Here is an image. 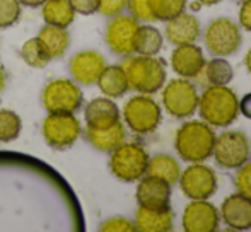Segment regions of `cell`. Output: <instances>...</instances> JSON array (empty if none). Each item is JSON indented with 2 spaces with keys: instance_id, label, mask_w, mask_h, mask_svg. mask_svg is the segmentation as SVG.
Masks as SVG:
<instances>
[{
  "instance_id": "obj_13",
  "label": "cell",
  "mask_w": 251,
  "mask_h": 232,
  "mask_svg": "<svg viewBox=\"0 0 251 232\" xmlns=\"http://www.w3.org/2000/svg\"><path fill=\"white\" fill-rule=\"evenodd\" d=\"M217 209L207 200H193L183 212V229L186 232H214L219 227Z\"/></svg>"
},
{
  "instance_id": "obj_9",
  "label": "cell",
  "mask_w": 251,
  "mask_h": 232,
  "mask_svg": "<svg viewBox=\"0 0 251 232\" xmlns=\"http://www.w3.org/2000/svg\"><path fill=\"white\" fill-rule=\"evenodd\" d=\"M43 104L48 113H75L82 104V93L70 79H55L45 87Z\"/></svg>"
},
{
  "instance_id": "obj_26",
  "label": "cell",
  "mask_w": 251,
  "mask_h": 232,
  "mask_svg": "<svg viewBox=\"0 0 251 232\" xmlns=\"http://www.w3.org/2000/svg\"><path fill=\"white\" fill-rule=\"evenodd\" d=\"M41 16H43L47 24L58 26V27H67L74 23L75 10L72 9L69 0H47V2L43 3Z\"/></svg>"
},
{
  "instance_id": "obj_43",
  "label": "cell",
  "mask_w": 251,
  "mask_h": 232,
  "mask_svg": "<svg viewBox=\"0 0 251 232\" xmlns=\"http://www.w3.org/2000/svg\"><path fill=\"white\" fill-rule=\"evenodd\" d=\"M236 2H245V0H236Z\"/></svg>"
},
{
  "instance_id": "obj_25",
  "label": "cell",
  "mask_w": 251,
  "mask_h": 232,
  "mask_svg": "<svg viewBox=\"0 0 251 232\" xmlns=\"http://www.w3.org/2000/svg\"><path fill=\"white\" fill-rule=\"evenodd\" d=\"M200 75H203V82L207 86H227L234 77V70L224 57H215L205 62Z\"/></svg>"
},
{
  "instance_id": "obj_41",
  "label": "cell",
  "mask_w": 251,
  "mask_h": 232,
  "mask_svg": "<svg viewBox=\"0 0 251 232\" xmlns=\"http://www.w3.org/2000/svg\"><path fill=\"white\" fill-rule=\"evenodd\" d=\"M199 3H201V5H215V3L222 2V0H197Z\"/></svg>"
},
{
  "instance_id": "obj_36",
  "label": "cell",
  "mask_w": 251,
  "mask_h": 232,
  "mask_svg": "<svg viewBox=\"0 0 251 232\" xmlns=\"http://www.w3.org/2000/svg\"><path fill=\"white\" fill-rule=\"evenodd\" d=\"M72 9L75 12L82 14V16H89V14L98 12V5H100V0H69Z\"/></svg>"
},
{
  "instance_id": "obj_42",
  "label": "cell",
  "mask_w": 251,
  "mask_h": 232,
  "mask_svg": "<svg viewBox=\"0 0 251 232\" xmlns=\"http://www.w3.org/2000/svg\"><path fill=\"white\" fill-rule=\"evenodd\" d=\"M3 86H5V72H3V69L0 67V91L3 89Z\"/></svg>"
},
{
  "instance_id": "obj_19",
  "label": "cell",
  "mask_w": 251,
  "mask_h": 232,
  "mask_svg": "<svg viewBox=\"0 0 251 232\" xmlns=\"http://www.w3.org/2000/svg\"><path fill=\"white\" fill-rule=\"evenodd\" d=\"M133 226H135V231L140 232H169L175 227V213H173L171 207L164 210L139 207Z\"/></svg>"
},
{
  "instance_id": "obj_5",
  "label": "cell",
  "mask_w": 251,
  "mask_h": 232,
  "mask_svg": "<svg viewBox=\"0 0 251 232\" xmlns=\"http://www.w3.org/2000/svg\"><path fill=\"white\" fill-rule=\"evenodd\" d=\"M125 123L137 135H149L155 132L162 121L161 106L151 97V94H139L126 101L123 108Z\"/></svg>"
},
{
  "instance_id": "obj_32",
  "label": "cell",
  "mask_w": 251,
  "mask_h": 232,
  "mask_svg": "<svg viewBox=\"0 0 251 232\" xmlns=\"http://www.w3.org/2000/svg\"><path fill=\"white\" fill-rule=\"evenodd\" d=\"M238 173H236L234 183H236V189L241 195L248 196L251 200V162H245L241 167H238Z\"/></svg>"
},
{
  "instance_id": "obj_29",
  "label": "cell",
  "mask_w": 251,
  "mask_h": 232,
  "mask_svg": "<svg viewBox=\"0 0 251 232\" xmlns=\"http://www.w3.org/2000/svg\"><path fill=\"white\" fill-rule=\"evenodd\" d=\"M21 57H23L24 62L27 63L33 69H43L50 63V57L45 51V48L41 46V43L38 41V38H33V40L26 41L21 48Z\"/></svg>"
},
{
  "instance_id": "obj_4",
  "label": "cell",
  "mask_w": 251,
  "mask_h": 232,
  "mask_svg": "<svg viewBox=\"0 0 251 232\" xmlns=\"http://www.w3.org/2000/svg\"><path fill=\"white\" fill-rule=\"evenodd\" d=\"M149 154L140 143L123 142L111 150L109 156V169L123 183L139 181L146 176Z\"/></svg>"
},
{
  "instance_id": "obj_14",
  "label": "cell",
  "mask_w": 251,
  "mask_h": 232,
  "mask_svg": "<svg viewBox=\"0 0 251 232\" xmlns=\"http://www.w3.org/2000/svg\"><path fill=\"white\" fill-rule=\"evenodd\" d=\"M137 202L139 207L152 210L169 209L171 202V185L154 176H146L137 188Z\"/></svg>"
},
{
  "instance_id": "obj_33",
  "label": "cell",
  "mask_w": 251,
  "mask_h": 232,
  "mask_svg": "<svg viewBox=\"0 0 251 232\" xmlns=\"http://www.w3.org/2000/svg\"><path fill=\"white\" fill-rule=\"evenodd\" d=\"M126 7H128L130 14H132L137 21H146V23L154 21L151 7H149V0H128Z\"/></svg>"
},
{
  "instance_id": "obj_1",
  "label": "cell",
  "mask_w": 251,
  "mask_h": 232,
  "mask_svg": "<svg viewBox=\"0 0 251 232\" xmlns=\"http://www.w3.org/2000/svg\"><path fill=\"white\" fill-rule=\"evenodd\" d=\"M199 110L205 123L224 128L238 119L239 99L227 86H207L199 97Z\"/></svg>"
},
{
  "instance_id": "obj_10",
  "label": "cell",
  "mask_w": 251,
  "mask_h": 232,
  "mask_svg": "<svg viewBox=\"0 0 251 232\" xmlns=\"http://www.w3.org/2000/svg\"><path fill=\"white\" fill-rule=\"evenodd\" d=\"M80 121L74 113H50L45 118L41 132L47 143L53 149L65 150L77 142L80 135Z\"/></svg>"
},
{
  "instance_id": "obj_34",
  "label": "cell",
  "mask_w": 251,
  "mask_h": 232,
  "mask_svg": "<svg viewBox=\"0 0 251 232\" xmlns=\"http://www.w3.org/2000/svg\"><path fill=\"white\" fill-rule=\"evenodd\" d=\"M126 3H128V0H100L98 12H101L106 17L120 16L126 9Z\"/></svg>"
},
{
  "instance_id": "obj_39",
  "label": "cell",
  "mask_w": 251,
  "mask_h": 232,
  "mask_svg": "<svg viewBox=\"0 0 251 232\" xmlns=\"http://www.w3.org/2000/svg\"><path fill=\"white\" fill-rule=\"evenodd\" d=\"M45 2H47V0H19V3L27 5V7H40V5H43Z\"/></svg>"
},
{
  "instance_id": "obj_31",
  "label": "cell",
  "mask_w": 251,
  "mask_h": 232,
  "mask_svg": "<svg viewBox=\"0 0 251 232\" xmlns=\"http://www.w3.org/2000/svg\"><path fill=\"white\" fill-rule=\"evenodd\" d=\"M21 16L19 0H0V27H9Z\"/></svg>"
},
{
  "instance_id": "obj_20",
  "label": "cell",
  "mask_w": 251,
  "mask_h": 232,
  "mask_svg": "<svg viewBox=\"0 0 251 232\" xmlns=\"http://www.w3.org/2000/svg\"><path fill=\"white\" fill-rule=\"evenodd\" d=\"M120 121V110L111 97H96L86 106V123L91 128H108Z\"/></svg>"
},
{
  "instance_id": "obj_21",
  "label": "cell",
  "mask_w": 251,
  "mask_h": 232,
  "mask_svg": "<svg viewBox=\"0 0 251 232\" xmlns=\"http://www.w3.org/2000/svg\"><path fill=\"white\" fill-rule=\"evenodd\" d=\"M125 137L126 132L122 121L115 123L108 128H91V126H87L86 130L87 142L101 152H111L120 143L125 142Z\"/></svg>"
},
{
  "instance_id": "obj_16",
  "label": "cell",
  "mask_w": 251,
  "mask_h": 232,
  "mask_svg": "<svg viewBox=\"0 0 251 232\" xmlns=\"http://www.w3.org/2000/svg\"><path fill=\"white\" fill-rule=\"evenodd\" d=\"M205 65L203 51L195 43L179 45L171 53V67L183 79H197Z\"/></svg>"
},
{
  "instance_id": "obj_40",
  "label": "cell",
  "mask_w": 251,
  "mask_h": 232,
  "mask_svg": "<svg viewBox=\"0 0 251 232\" xmlns=\"http://www.w3.org/2000/svg\"><path fill=\"white\" fill-rule=\"evenodd\" d=\"M245 65H246V70L251 73V48L248 50V53H246V57H245Z\"/></svg>"
},
{
  "instance_id": "obj_35",
  "label": "cell",
  "mask_w": 251,
  "mask_h": 232,
  "mask_svg": "<svg viewBox=\"0 0 251 232\" xmlns=\"http://www.w3.org/2000/svg\"><path fill=\"white\" fill-rule=\"evenodd\" d=\"M101 231L104 232H132L135 231V226L125 217H113V219L106 220L101 226Z\"/></svg>"
},
{
  "instance_id": "obj_23",
  "label": "cell",
  "mask_w": 251,
  "mask_h": 232,
  "mask_svg": "<svg viewBox=\"0 0 251 232\" xmlns=\"http://www.w3.org/2000/svg\"><path fill=\"white\" fill-rule=\"evenodd\" d=\"M38 41H40L41 46L45 48L48 57L60 58L67 51V48H69L70 36H69V33H67L65 27L47 24V26L40 31V34H38Z\"/></svg>"
},
{
  "instance_id": "obj_6",
  "label": "cell",
  "mask_w": 251,
  "mask_h": 232,
  "mask_svg": "<svg viewBox=\"0 0 251 232\" xmlns=\"http://www.w3.org/2000/svg\"><path fill=\"white\" fill-rule=\"evenodd\" d=\"M212 156L219 166L226 169H238L250 161L251 145L248 137L243 132H222L215 137Z\"/></svg>"
},
{
  "instance_id": "obj_11",
  "label": "cell",
  "mask_w": 251,
  "mask_h": 232,
  "mask_svg": "<svg viewBox=\"0 0 251 232\" xmlns=\"http://www.w3.org/2000/svg\"><path fill=\"white\" fill-rule=\"evenodd\" d=\"M140 24L133 16H115L106 26L104 40L113 53L130 57L135 53V38Z\"/></svg>"
},
{
  "instance_id": "obj_22",
  "label": "cell",
  "mask_w": 251,
  "mask_h": 232,
  "mask_svg": "<svg viewBox=\"0 0 251 232\" xmlns=\"http://www.w3.org/2000/svg\"><path fill=\"white\" fill-rule=\"evenodd\" d=\"M96 84L100 86L101 93L106 97H111V99L113 97L125 96V93L130 89L128 79H126V73L122 65L104 67V70H102Z\"/></svg>"
},
{
  "instance_id": "obj_18",
  "label": "cell",
  "mask_w": 251,
  "mask_h": 232,
  "mask_svg": "<svg viewBox=\"0 0 251 232\" xmlns=\"http://www.w3.org/2000/svg\"><path fill=\"white\" fill-rule=\"evenodd\" d=\"M200 36V23L192 14L181 12L166 23V38L175 46L195 43Z\"/></svg>"
},
{
  "instance_id": "obj_15",
  "label": "cell",
  "mask_w": 251,
  "mask_h": 232,
  "mask_svg": "<svg viewBox=\"0 0 251 232\" xmlns=\"http://www.w3.org/2000/svg\"><path fill=\"white\" fill-rule=\"evenodd\" d=\"M106 67L104 57L94 50L79 51L70 62V73L79 84L93 86L98 82L100 75Z\"/></svg>"
},
{
  "instance_id": "obj_38",
  "label": "cell",
  "mask_w": 251,
  "mask_h": 232,
  "mask_svg": "<svg viewBox=\"0 0 251 232\" xmlns=\"http://www.w3.org/2000/svg\"><path fill=\"white\" fill-rule=\"evenodd\" d=\"M239 113L251 119V94H246V96L239 101Z\"/></svg>"
},
{
  "instance_id": "obj_17",
  "label": "cell",
  "mask_w": 251,
  "mask_h": 232,
  "mask_svg": "<svg viewBox=\"0 0 251 232\" xmlns=\"http://www.w3.org/2000/svg\"><path fill=\"white\" fill-rule=\"evenodd\" d=\"M221 215L227 227L234 231L251 229V200L241 193L227 196L222 202Z\"/></svg>"
},
{
  "instance_id": "obj_3",
  "label": "cell",
  "mask_w": 251,
  "mask_h": 232,
  "mask_svg": "<svg viewBox=\"0 0 251 232\" xmlns=\"http://www.w3.org/2000/svg\"><path fill=\"white\" fill-rule=\"evenodd\" d=\"M123 70L128 79L130 89L140 94H154L164 86L166 82V67L155 57H132L130 55L122 63Z\"/></svg>"
},
{
  "instance_id": "obj_27",
  "label": "cell",
  "mask_w": 251,
  "mask_h": 232,
  "mask_svg": "<svg viewBox=\"0 0 251 232\" xmlns=\"http://www.w3.org/2000/svg\"><path fill=\"white\" fill-rule=\"evenodd\" d=\"M162 48V34L152 26H140L135 38V53L155 57Z\"/></svg>"
},
{
  "instance_id": "obj_8",
  "label": "cell",
  "mask_w": 251,
  "mask_h": 232,
  "mask_svg": "<svg viewBox=\"0 0 251 232\" xmlns=\"http://www.w3.org/2000/svg\"><path fill=\"white\" fill-rule=\"evenodd\" d=\"M162 104L175 118H188L199 110V93L190 79H173L162 91Z\"/></svg>"
},
{
  "instance_id": "obj_30",
  "label": "cell",
  "mask_w": 251,
  "mask_h": 232,
  "mask_svg": "<svg viewBox=\"0 0 251 232\" xmlns=\"http://www.w3.org/2000/svg\"><path fill=\"white\" fill-rule=\"evenodd\" d=\"M23 123L10 110H0V142H12L19 137Z\"/></svg>"
},
{
  "instance_id": "obj_24",
  "label": "cell",
  "mask_w": 251,
  "mask_h": 232,
  "mask_svg": "<svg viewBox=\"0 0 251 232\" xmlns=\"http://www.w3.org/2000/svg\"><path fill=\"white\" fill-rule=\"evenodd\" d=\"M181 174V167H179L178 161L171 156H166V154H157L151 159L149 157V164H147V171L146 176H154L159 178L162 181L169 183V185H176Z\"/></svg>"
},
{
  "instance_id": "obj_28",
  "label": "cell",
  "mask_w": 251,
  "mask_h": 232,
  "mask_svg": "<svg viewBox=\"0 0 251 232\" xmlns=\"http://www.w3.org/2000/svg\"><path fill=\"white\" fill-rule=\"evenodd\" d=\"M149 7L154 21L168 23L169 19L185 12L186 0H149Z\"/></svg>"
},
{
  "instance_id": "obj_37",
  "label": "cell",
  "mask_w": 251,
  "mask_h": 232,
  "mask_svg": "<svg viewBox=\"0 0 251 232\" xmlns=\"http://www.w3.org/2000/svg\"><path fill=\"white\" fill-rule=\"evenodd\" d=\"M239 24L243 29L251 31V0H245L239 9Z\"/></svg>"
},
{
  "instance_id": "obj_2",
  "label": "cell",
  "mask_w": 251,
  "mask_h": 232,
  "mask_svg": "<svg viewBox=\"0 0 251 232\" xmlns=\"http://www.w3.org/2000/svg\"><path fill=\"white\" fill-rule=\"evenodd\" d=\"M215 133L203 119L183 123L176 132L175 147L178 156L186 162H203L212 156Z\"/></svg>"
},
{
  "instance_id": "obj_7",
  "label": "cell",
  "mask_w": 251,
  "mask_h": 232,
  "mask_svg": "<svg viewBox=\"0 0 251 232\" xmlns=\"http://www.w3.org/2000/svg\"><path fill=\"white\" fill-rule=\"evenodd\" d=\"M203 40L207 50L214 57H229L239 50L243 34L236 23L226 17H219L207 26Z\"/></svg>"
},
{
  "instance_id": "obj_12",
  "label": "cell",
  "mask_w": 251,
  "mask_h": 232,
  "mask_svg": "<svg viewBox=\"0 0 251 232\" xmlns=\"http://www.w3.org/2000/svg\"><path fill=\"white\" fill-rule=\"evenodd\" d=\"M179 188L190 200H208L217 191V174L201 162H192L179 174Z\"/></svg>"
}]
</instances>
